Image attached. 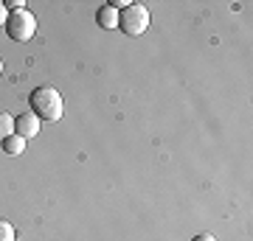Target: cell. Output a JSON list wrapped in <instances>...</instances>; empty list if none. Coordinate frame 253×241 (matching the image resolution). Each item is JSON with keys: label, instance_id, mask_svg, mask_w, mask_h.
I'll list each match as a JSON object with an SVG mask.
<instances>
[{"label": "cell", "instance_id": "obj_8", "mask_svg": "<svg viewBox=\"0 0 253 241\" xmlns=\"http://www.w3.org/2000/svg\"><path fill=\"white\" fill-rule=\"evenodd\" d=\"M0 241H14V227L9 219H0Z\"/></svg>", "mask_w": 253, "mask_h": 241}, {"label": "cell", "instance_id": "obj_7", "mask_svg": "<svg viewBox=\"0 0 253 241\" xmlns=\"http://www.w3.org/2000/svg\"><path fill=\"white\" fill-rule=\"evenodd\" d=\"M9 135H14V118L6 109H0V140H6Z\"/></svg>", "mask_w": 253, "mask_h": 241}, {"label": "cell", "instance_id": "obj_4", "mask_svg": "<svg viewBox=\"0 0 253 241\" xmlns=\"http://www.w3.org/2000/svg\"><path fill=\"white\" fill-rule=\"evenodd\" d=\"M40 126H42V121L34 115V112H23V115L14 118V135H20V138H34L37 132H40Z\"/></svg>", "mask_w": 253, "mask_h": 241}, {"label": "cell", "instance_id": "obj_9", "mask_svg": "<svg viewBox=\"0 0 253 241\" xmlns=\"http://www.w3.org/2000/svg\"><path fill=\"white\" fill-rule=\"evenodd\" d=\"M6 9H14V11H23V9H26V3H23V0H9V3H6Z\"/></svg>", "mask_w": 253, "mask_h": 241}, {"label": "cell", "instance_id": "obj_3", "mask_svg": "<svg viewBox=\"0 0 253 241\" xmlns=\"http://www.w3.org/2000/svg\"><path fill=\"white\" fill-rule=\"evenodd\" d=\"M118 28L126 36H141L149 28V11L141 3H129L126 9L118 11Z\"/></svg>", "mask_w": 253, "mask_h": 241}, {"label": "cell", "instance_id": "obj_1", "mask_svg": "<svg viewBox=\"0 0 253 241\" xmlns=\"http://www.w3.org/2000/svg\"><path fill=\"white\" fill-rule=\"evenodd\" d=\"M28 107L40 121H59L65 112V104H62V96L56 93V87L51 84H40V87L31 90L28 96Z\"/></svg>", "mask_w": 253, "mask_h": 241}, {"label": "cell", "instance_id": "obj_12", "mask_svg": "<svg viewBox=\"0 0 253 241\" xmlns=\"http://www.w3.org/2000/svg\"><path fill=\"white\" fill-rule=\"evenodd\" d=\"M0 73H3V59H0Z\"/></svg>", "mask_w": 253, "mask_h": 241}, {"label": "cell", "instance_id": "obj_6", "mask_svg": "<svg viewBox=\"0 0 253 241\" xmlns=\"http://www.w3.org/2000/svg\"><path fill=\"white\" fill-rule=\"evenodd\" d=\"M0 143H3V152L9 157H17V154L26 152V138H20V135H9L6 140H0Z\"/></svg>", "mask_w": 253, "mask_h": 241}, {"label": "cell", "instance_id": "obj_10", "mask_svg": "<svg viewBox=\"0 0 253 241\" xmlns=\"http://www.w3.org/2000/svg\"><path fill=\"white\" fill-rule=\"evenodd\" d=\"M6 20H9V11H6V3L0 0V26H6Z\"/></svg>", "mask_w": 253, "mask_h": 241}, {"label": "cell", "instance_id": "obj_5", "mask_svg": "<svg viewBox=\"0 0 253 241\" xmlns=\"http://www.w3.org/2000/svg\"><path fill=\"white\" fill-rule=\"evenodd\" d=\"M96 23H99V28H104V31H113V28H118V11L110 6V3H104V6H99V11H96Z\"/></svg>", "mask_w": 253, "mask_h": 241}, {"label": "cell", "instance_id": "obj_11", "mask_svg": "<svg viewBox=\"0 0 253 241\" xmlns=\"http://www.w3.org/2000/svg\"><path fill=\"white\" fill-rule=\"evenodd\" d=\"M191 241H217V239H214L211 233H200V236H194V239H191Z\"/></svg>", "mask_w": 253, "mask_h": 241}, {"label": "cell", "instance_id": "obj_2", "mask_svg": "<svg viewBox=\"0 0 253 241\" xmlns=\"http://www.w3.org/2000/svg\"><path fill=\"white\" fill-rule=\"evenodd\" d=\"M3 28H6L9 39H14V42H28V39H34V34H37V17L28 9L11 11Z\"/></svg>", "mask_w": 253, "mask_h": 241}]
</instances>
